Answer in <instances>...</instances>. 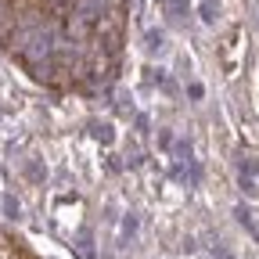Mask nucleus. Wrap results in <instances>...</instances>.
Instances as JSON below:
<instances>
[{
  "label": "nucleus",
  "mask_w": 259,
  "mask_h": 259,
  "mask_svg": "<svg viewBox=\"0 0 259 259\" xmlns=\"http://www.w3.org/2000/svg\"><path fill=\"white\" fill-rule=\"evenodd\" d=\"M69 36H76V44L87 36V22H83L79 15H69Z\"/></svg>",
  "instance_id": "7ed1b4c3"
},
{
  "label": "nucleus",
  "mask_w": 259,
  "mask_h": 259,
  "mask_svg": "<svg viewBox=\"0 0 259 259\" xmlns=\"http://www.w3.org/2000/svg\"><path fill=\"white\" fill-rule=\"evenodd\" d=\"M94 32H97V40L105 44V51H119V44H122V15L119 11H108L101 22L94 25Z\"/></svg>",
  "instance_id": "f257e3e1"
},
{
  "label": "nucleus",
  "mask_w": 259,
  "mask_h": 259,
  "mask_svg": "<svg viewBox=\"0 0 259 259\" xmlns=\"http://www.w3.org/2000/svg\"><path fill=\"white\" fill-rule=\"evenodd\" d=\"M155 47H162V32H148V51H155Z\"/></svg>",
  "instance_id": "39448f33"
},
{
  "label": "nucleus",
  "mask_w": 259,
  "mask_h": 259,
  "mask_svg": "<svg viewBox=\"0 0 259 259\" xmlns=\"http://www.w3.org/2000/svg\"><path fill=\"white\" fill-rule=\"evenodd\" d=\"M216 15H220V8L212 4V0H205V4H202V18L205 22H216Z\"/></svg>",
  "instance_id": "20e7f679"
},
{
  "label": "nucleus",
  "mask_w": 259,
  "mask_h": 259,
  "mask_svg": "<svg viewBox=\"0 0 259 259\" xmlns=\"http://www.w3.org/2000/svg\"><path fill=\"white\" fill-rule=\"evenodd\" d=\"M15 15H11V8H8V0H0V40H8L11 32H15Z\"/></svg>",
  "instance_id": "f03ea898"
}]
</instances>
